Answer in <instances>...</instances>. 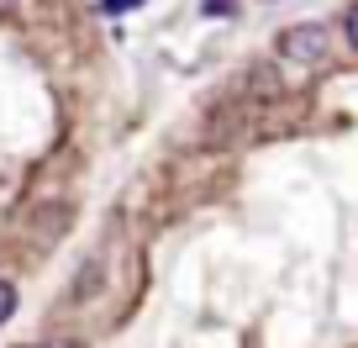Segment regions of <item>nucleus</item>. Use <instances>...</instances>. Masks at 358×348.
<instances>
[{
  "mask_svg": "<svg viewBox=\"0 0 358 348\" xmlns=\"http://www.w3.org/2000/svg\"><path fill=\"white\" fill-rule=\"evenodd\" d=\"M43 348H85V343H74V337H58V343H43Z\"/></svg>",
  "mask_w": 358,
  "mask_h": 348,
  "instance_id": "6",
  "label": "nucleus"
},
{
  "mask_svg": "<svg viewBox=\"0 0 358 348\" xmlns=\"http://www.w3.org/2000/svg\"><path fill=\"white\" fill-rule=\"evenodd\" d=\"M201 11H206V16H232V0H206Z\"/></svg>",
  "mask_w": 358,
  "mask_h": 348,
  "instance_id": "5",
  "label": "nucleus"
},
{
  "mask_svg": "<svg viewBox=\"0 0 358 348\" xmlns=\"http://www.w3.org/2000/svg\"><path fill=\"white\" fill-rule=\"evenodd\" d=\"M11 312H16V285H11V280H0V322H6Z\"/></svg>",
  "mask_w": 358,
  "mask_h": 348,
  "instance_id": "2",
  "label": "nucleus"
},
{
  "mask_svg": "<svg viewBox=\"0 0 358 348\" xmlns=\"http://www.w3.org/2000/svg\"><path fill=\"white\" fill-rule=\"evenodd\" d=\"M327 48H332V32L316 27V22H301V27H290V32H280V53L290 58V64H322Z\"/></svg>",
  "mask_w": 358,
  "mask_h": 348,
  "instance_id": "1",
  "label": "nucleus"
},
{
  "mask_svg": "<svg viewBox=\"0 0 358 348\" xmlns=\"http://www.w3.org/2000/svg\"><path fill=\"white\" fill-rule=\"evenodd\" d=\"M343 32H348V43L358 48V6H348V16H343Z\"/></svg>",
  "mask_w": 358,
  "mask_h": 348,
  "instance_id": "3",
  "label": "nucleus"
},
{
  "mask_svg": "<svg viewBox=\"0 0 358 348\" xmlns=\"http://www.w3.org/2000/svg\"><path fill=\"white\" fill-rule=\"evenodd\" d=\"M132 6H143V0H101V11L116 16V11H132Z\"/></svg>",
  "mask_w": 358,
  "mask_h": 348,
  "instance_id": "4",
  "label": "nucleus"
}]
</instances>
